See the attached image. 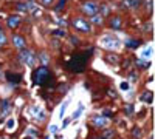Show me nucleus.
<instances>
[{"label": "nucleus", "instance_id": "30", "mask_svg": "<svg viewBox=\"0 0 155 139\" xmlns=\"http://www.w3.org/2000/svg\"><path fill=\"white\" fill-rule=\"evenodd\" d=\"M116 60H118V59H116V56H107V62H112V63H116Z\"/></svg>", "mask_w": 155, "mask_h": 139}, {"label": "nucleus", "instance_id": "20", "mask_svg": "<svg viewBox=\"0 0 155 139\" xmlns=\"http://www.w3.org/2000/svg\"><path fill=\"white\" fill-rule=\"evenodd\" d=\"M16 6H17V9H19V11H23V13H26V11H30V9H28V3H23V2H19V3H16Z\"/></svg>", "mask_w": 155, "mask_h": 139}, {"label": "nucleus", "instance_id": "44", "mask_svg": "<svg viewBox=\"0 0 155 139\" xmlns=\"http://www.w3.org/2000/svg\"><path fill=\"white\" fill-rule=\"evenodd\" d=\"M45 139H50V138H45Z\"/></svg>", "mask_w": 155, "mask_h": 139}, {"label": "nucleus", "instance_id": "2", "mask_svg": "<svg viewBox=\"0 0 155 139\" xmlns=\"http://www.w3.org/2000/svg\"><path fill=\"white\" fill-rule=\"evenodd\" d=\"M85 63H87V53L85 54H76L67 62V68L70 70V71L81 73V71H84Z\"/></svg>", "mask_w": 155, "mask_h": 139}, {"label": "nucleus", "instance_id": "22", "mask_svg": "<svg viewBox=\"0 0 155 139\" xmlns=\"http://www.w3.org/2000/svg\"><path fill=\"white\" fill-rule=\"evenodd\" d=\"M67 105H68V100H65V102L62 104V107H60V110H59V117L62 119L64 114H65V110H67Z\"/></svg>", "mask_w": 155, "mask_h": 139}, {"label": "nucleus", "instance_id": "8", "mask_svg": "<svg viewBox=\"0 0 155 139\" xmlns=\"http://www.w3.org/2000/svg\"><path fill=\"white\" fill-rule=\"evenodd\" d=\"M13 44H14L16 48H19V50H23L25 45H26V42H25V39H23L22 36H14V37H13Z\"/></svg>", "mask_w": 155, "mask_h": 139}, {"label": "nucleus", "instance_id": "37", "mask_svg": "<svg viewBox=\"0 0 155 139\" xmlns=\"http://www.w3.org/2000/svg\"><path fill=\"white\" fill-rule=\"evenodd\" d=\"M28 131H30V135H33V136H36V135H39V133H37V131L34 130V128H30V130H28Z\"/></svg>", "mask_w": 155, "mask_h": 139}, {"label": "nucleus", "instance_id": "14", "mask_svg": "<svg viewBox=\"0 0 155 139\" xmlns=\"http://www.w3.org/2000/svg\"><path fill=\"white\" fill-rule=\"evenodd\" d=\"M140 3H141V0H126V6L130 8V9L138 8V6H140Z\"/></svg>", "mask_w": 155, "mask_h": 139}, {"label": "nucleus", "instance_id": "3", "mask_svg": "<svg viewBox=\"0 0 155 139\" xmlns=\"http://www.w3.org/2000/svg\"><path fill=\"white\" fill-rule=\"evenodd\" d=\"M19 57H20V60L25 63V65H28V67H33L36 63V56H34V53L33 51H30V50H20V54H19Z\"/></svg>", "mask_w": 155, "mask_h": 139}, {"label": "nucleus", "instance_id": "21", "mask_svg": "<svg viewBox=\"0 0 155 139\" xmlns=\"http://www.w3.org/2000/svg\"><path fill=\"white\" fill-rule=\"evenodd\" d=\"M65 3H67V0H59V2H58V5H56V6H54V11H62V9H64V6H65Z\"/></svg>", "mask_w": 155, "mask_h": 139}, {"label": "nucleus", "instance_id": "34", "mask_svg": "<svg viewBox=\"0 0 155 139\" xmlns=\"http://www.w3.org/2000/svg\"><path fill=\"white\" fill-rule=\"evenodd\" d=\"M70 40H71V44H79V39H78V37H75V36H71Z\"/></svg>", "mask_w": 155, "mask_h": 139}, {"label": "nucleus", "instance_id": "41", "mask_svg": "<svg viewBox=\"0 0 155 139\" xmlns=\"http://www.w3.org/2000/svg\"><path fill=\"white\" fill-rule=\"evenodd\" d=\"M58 23H59V25H62V26H65V25H67V23L64 22V20H58Z\"/></svg>", "mask_w": 155, "mask_h": 139}, {"label": "nucleus", "instance_id": "31", "mask_svg": "<svg viewBox=\"0 0 155 139\" xmlns=\"http://www.w3.org/2000/svg\"><path fill=\"white\" fill-rule=\"evenodd\" d=\"M58 130H59L58 125H51V127H50V131H51L53 135H54V133H58Z\"/></svg>", "mask_w": 155, "mask_h": 139}, {"label": "nucleus", "instance_id": "33", "mask_svg": "<svg viewBox=\"0 0 155 139\" xmlns=\"http://www.w3.org/2000/svg\"><path fill=\"white\" fill-rule=\"evenodd\" d=\"M132 111H134V108H132V105H126V113H127V114H130Z\"/></svg>", "mask_w": 155, "mask_h": 139}, {"label": "nucleus", "instance_id": "32", "mask_svg": "<svg viewBox=\"0 0 155 139\" xmlns=\"http://www.w3.org/2000/svg\"><path fill=\"white\" fill-rule=\"evenodd\" d=\"M112 136H113V133L110 131V130H106V133H104V138L107 139V138H112Z\"/></svg>", "mask_w": 155, "mask_h": 139}, {"label": "nucleus", "instance_id": "6", "mask_svg": "<svg viewBox=\"0 0 155 139\" xmlns=\"http://www.w3.org/2000/svg\"><path fill=\"white\" fill-rule=\"evenodd\" d=\"M20 22H22V19L19 17V15H9V17L6 19V26L9 29H16L20 25Z\"/></svg>", "mask_w": 155, "mask_h": 139}, {"label": "nucleus", "instance_id": "42", "mask_svg": "<svg viewBox=\"0 0 155 139\" xmlns=\"http://www.w3.org/2000/svg\"><path fill=\"white\" fill-rule=\"evenodd\" d=\"M0 33H2V25H0Z\"/></svg>", "mask_w": 155, "mask_h": 139}, {"label": "nucleus", "instance_id": "4", "mask_svg": "<svg viewBox=\"0 0 155 139\" xmlns=\"http://www.w3.org/2000/svg\"><path fill=\"white\" fill-rule=\"evenodd\" d=\"M73 26L76 29H79V31H82V33H90L92 31V26H90V23L87 22V20H84V19H73Z\"/></svg>", "mask_w": 155, "mask_h": 139}, {"label": "nucleus", "instance_id": "39", "mask_svg": "<svg viewBox=\"0 0 155 139\" xmlns=\"http://www.w3.org/2000/svg\"><path fill=\"white\" fill-rule=\"evenodd\" d=\"M42 2L45 3V5H50V3H53V0H42Z\"/></svg>", "mask_w": 155, "mask_h": 139}, {"label": "nucleus", "instance_id": "17", "mask_svg": "<svg viewBox=\"0 0 155 139\" xmlns=\"http://www.w3.org/2000/svg\"><path fill=\"white\" fill-rule=\"evenodd\" d=\"M93 124H95L96 127H104L107 124V119H106V117H96V119L93 121Z\"/></svg>", "mask_w": 155, "mask_h": 139}, {"label": "nucleus", "instance_id": "7", "mask_svg": "<svg viewBox=\"0 0 155 139\" xmlns=\"http://www.w3.org/2000/svg\"><path fill=\"white\" fill-rule=\"evenodd\" d=\"M102 45L106 46V48H119V42L116 40V39H112V37H104L102 39Z\"/></svg>", "mask_w": 155, "mask_h": 139}, {"label": "nucleus", "instance_id": "26", "mask_svg": "<svg viewBox=\"0 0 155 139\" xmlns=\"http://www.w3.org/2000/svg\"><path fill=\"white\" fill-rule=\"evenodd\" d=\"M41 62L43 63V65H47V63L50 62V59H48V56L45 54V53H42V54H41Z\"/></svg>", "mask_w": 155, "mask_h": 139}, {"label": "nucleus", "instance_id": "24", "mask_svg": "<svg viewBox=\"0 0 155 139\" xmlns=\"http://www.w3.org/2000/svg\"><path fill=\"white\" fill-rule=\"evenodd\" d=\"M14 127H16V121H14V117H9L8 122H6V128H8V130H13Z\"/></svg>", "mask_w": 155, "mask_h": 139}, {"label": "nucleus", "instance_id": "5", "mask_svg": "<svg viewBox=\"0 0 155 139\" xmlns=\"http://www.w3.org/2000/svg\"><path fill=\"white\" fill-rule=\"evenodd\" d=\"M82 13L85 15H93L98 13V5L95 2H85L82 5Z\"/></svg>", "mask_w": 155, "mask_h": 139}, {"label": "nucleus", "instance_id": "38", "mask_svg": "<svg viewBox=\"0 0 155 139\" xmlns=\"http://www.w3.org/2000/svg\"><path fill=\"white\" fill-rule=\"evenodd\" d=\"M70 121H71V119H65V121H64V124H62V127H67V125L70 124Z\"/></svg>", "mask_w": 155, "mask_h": 139}, {"label": "nucleus", "instance_id": "1", "mask_svg": "<svg viewBox=\"0 0 155 139\" xmlns=\"http://www.w3.org/2000/svg\"><path fill=\"white\" fill-rule=\"evenodd\" d=\"M33 82L36 85H53L54 79H53V74L50 73V70L47 67H42L33 73Z\"/></svg>", "mask_w": 155, "mask_h": 139}, {"label": "nucleus", "instance_id": "16", "mask_svg": "<svg viewBox=\"0 0 155 139\" xmlns=\"http://www.w3.org/2000/svg\"><path fill=\"white\" fill-rule=\"evenodd\" d=\"M90 22H92V23H95V25H101V23H102V15H101V14H98V13H96V14H93Z\"/></svg>", "mask_w": 155, "mask_h": 139}, {"label": "nucleus", "instance_id": "12", "mask_svg": "<svg viewBox=\"0 0 155 139\" xmlns=\"http://www.w3.org/2000/svg\"><path fill=\"white\" fill-rule=\"evenodd\" d=\"M152 53H154L152 46H147V48H144V50H143V53H141V59H144V60H149V59L152 57Z\"/></svg>", "mask_w": 155, "mask_h": 139}, {"label": "nucleus", "instance_id": "10", "mask_svg": "<svg viewBox=\"0 0 155 139\" xmlns=\"http://www.w3.org/2000/svg\"><path fill=\"white\" fill-rule=\"evenodd\" d=\"M6 79H8L11 84L17 85L22 81V76H20V74H14V73H6Z\"/></svg>", "mask_w": 155, "mask_h": 139}, {"label": "nucleus", "instance_id": "18", "mask_svg": "<svg viewBox=\"0 0 155 139\" xmlns=\"http://www.w3.org/2000/svg\"><path fill=\"white\" fill-rule=\"evenodd\" d=\"M82 111H84V105L79 104V105H78V110L73 113V116H71V119H78V117H79V116L82 114Z\"/></svg>", "mask_w": 155, "mask_h": 139}, {"label": "nucleus", "instance_id": "45", "mask_svg": "<svg viewBox=\"0 0 155 139\" xmlns=\"http://www.w3.org/2000/svg\"><path fill=\"white\" fill-rule=\"evenodd\" d=\"M151 139H154V138H151Z\"/></svg>", "mask_w": 155, "mask_h": 139}, {"label": "nucleus", "instance_id": "43", "mask_svg": "<svg viewBox=\"0 0 155 139\" xmlns=\"http://www.w3.org/2000/svg\"><path fill=\"white\" fill-rule=\"evenodd\" d=\"M25 139H33V138H25Z\"/></svg>", "mask_w": 155, "mask_h": 139}, {"label": "nucleus", "instance_id": "23", "mask_svg": "<svg viewBox=\"0 0 155 139\" xmlns=\"http://www.w3.org/2000/svg\"><path fill=\"white\" fill-rule=\"evenodd\" d=\"M126 45L129 46V48H137L138 45H140V42H138V40H134V39H130V40H127V42H126Z\"/></svg>", "mask_w": 155, "mask_h": 139}, {"label": "nucleus", "instance_id": "35", "mask_svg": "<svg viewBox=\"0 0 155 139\" xmlns=\"http://www.w3.org/2000/svg\"><path fill=\"white\" fill-rule=\"evenodd\" d=\"M134 136H135V138H140V136H141V131L138 130V128H135V130H134Z\"/></svg>", "mask_w": 155, "mask_h": 139}, {"label": "nucleus", "instance_id": "36", "mask_svg": "<svg viewBox=\"0 0 155 139\" xmlns=\"http://www.w3.org/2000/svg\"><path fill=\"white\" fill-rule=\"evenodd\" d=\"M138 76H137V73H130V81H137Z\"/></svg>", "mask_w": 155, "mask_h": 139}, {"label": "nucleus", "instance_id": "28", "mask_svg": "<svg viewBox=\"0 0 155 139\" xmlns=\"http://www.w3.org/2000/svg\"><path fill=\"white\" fill-rule=\"evenodd\" d=\"M119 88L123 90V91H127V90H129V82H124L123 81V82L119 84Z\"/></svg>", "mask_w": 155, "mask_h": 139}, {"label": "nucleus", "instance_id": "40", "mask_svg": "<svg viewBox=\"0 0 155 139\" xmlns=\"http://www.w3.org/2000/svg\"><path fill=\"white\" fill-rule=\"evenodd\" d=\"M109 94L112 96V98H115V91H113V90H109Z\"/></svg>", "mask_w": 155, "mask_h": 139}, {"label": "nucleus", "instance_id": "25", "mask_svg": "<svg viewBox=\"0 0 155 139\" xmlns=\"http://www.w3.org/2000/svg\"><path fill=\"white\" fill-rule=\"evenodd\" d=\"M53 34H54V36H58V37H65V36H67L64 29H54V31H53Z\"/></svg>", "mask_w": 155, "mask_h": 139}, {"label": "nucleus", "instance_id": "27", "mask_svg": "<svg viewBox=\"0 0 155 139\" xmlns=\"http://www.w3.org/2000/svg\"><path fill=\"white\" fill-rule=\"evenodd\" d=\"M99 9H101V13H102L101 15H106V14H109V11H110L107 5H102V6H99Z\"/></svg>", "mask_w": 155, "mask_h": 139}, {"label": "nucleus", "instance_id": "15", "mask_svg": "<svg viewBox=\"0 0 155 139\" xmlns=\"http://www.w3.org/2000/svg\"><path fill=\"white\" fill-rule=\"evenodd\" d=\"M135 63H137V67H140V68H149L151 67V62L144 60V59H137Z\"/></svg>", "mask_w": 155, "mask_h": 139}, {"label": "nucleus", "instance_id": "13", "mask_svg": "<svg viewBox=\"0 0 155 139\" xmlns=\"http://www.w3.org/2000/svg\"><path fill=\"white\" fill-rule=\"evenodd\" d=\"M121 23H123V20H121V17H113L112 20H110V26H112L113 29H118V28H121Z\"/></svg>", "mask_w": 155, "mask_h": 139}, {"label": "nucleus", "instance_id": "9", "mask_svg": "<svg viewBox=\"0 0 155 139\" xmlns=\"http://www.w3.org/2000/svg\"><path fill=\"white\" fill-rule=\"evenodd\" d=\"M31 114L34 117H39V121H43V117H45V113L42 111L41 107H33V108H31Z\"/></svg>", "mask_w": 155, "mask_h": 139}, {"label": "nucleus", "instance_id": "29", "mask_svg": "<svg viewBox=\"0 0 155 139\" xmlns=\"http://www.w3.org/2000/svg\"><path fill=\"white\" fill-rule=\"evenodd\" d=\"M5 44H6V36L3 34V31L0 33V46H3Z\"/></svg>", "mask_w": 155, "mask_h": 139}, {"label": "nucleus", "instance_id": "19", "mask_svg": "<svg viewBox=\"0 0 155 139\" xmlns=\"http://www.w3.org/2000/svg\"><path fill=\"white\" fill-rule=\"evenodd\" d=\"M152 99H154V96H152L151 91H146L144 94L141 96V100H143V102H152Z\"/></svg>", "mask_w": 155, "mask_h": 139}, {"label": "nucleus", "instance_id": "11", "mask_svg": "<svg viewBox=\"0 0 155 139\" xmlns=\"http://www.w3.org/2000/svg\"><path fill=\"white\" fill-rule=\"evenodd\" d=\"M0 105H2V111H0V117H3V116H5V114H6L8 111L11 110V104H9V100H3V102L0 104Z\"/></svg>", "mask_w": 155, "mask_h": 139}]
</instances>
